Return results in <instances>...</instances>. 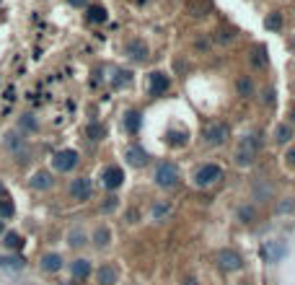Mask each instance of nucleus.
I'll return each mask as SVG.
<instances>
[{
  "label": "nucleus",
  "mask_w": 295,
  "mask_h": 285,
  "mask_svg": "<svg viewBox=\"0 0 295 285\" xmlns=\"http://www.w3.org/2000/svg\"><path fill=\"white\" fill-rule=\"evenodd\" d=\"M223 179V166H217V163H205V166H199L197 171H194V187H212L215 182H220Z\"/></svg>",
  "instance_id": "obj_1"
},
{
  "label": "nucleus",
  "mask_w": 295,
  "mask_h": 285,
  "mask_svg": "<svg viewBox=\"0 0 295 285\" xmlns=\"http://www.w3.org/2000/svg\"><path fill=\"white\" fill-rule=\"evenodd\" d=\"M153 182L158 184L161 189H171V187H176V184H179V169L174 166V163L163 161V163H158V169H155Z\"/></svg>",
  "instance_id": "obj_2"
},
{
  "label": "nucleus",
  "mask_w": 295,
  "mask_h": 285,
  "mask_svg": "<svg viewBox=\"0 0 295 285\" xmlns=\"http://www.w3.org/2000/svg\"><path fill=\"white\" fill-rule=\"evenodd\" d=\"M78 161H81V156H78V151H73V148H62V151H57L52 156V169L60 171V174H68L78 166Z\"/></svg>",
  "instance_id": "obj_3"
},
{
  "label": "nucleus",
  "mask_w": 295,
  "mask_h": 285,
  "mask_svg": "<svg viewBox=\"0 0 295 285\" xmlns=\"http://www.w3.org/2000/svg\"><path fill=\"white\" fill-rule=\"evenodd\" d=\"M215 262H217L220 269H225V272H236V269L243 267V257L236 249H220L215 254Z\"/></svg>",
  "instance_id": "obj_4"
},
{
  "label": "nucleus",
  "mask_w": 295,
  "mask_h": 285,
  "mask_svg": "<svg viewBox=\"0 0 295 285\" xmlns=\"http://www.w3.org/2000/svg\"><path fill=\"white\" fill-rule=\"evenodd\" d=\"M91 194H93V184H91L88 176H75L70 182V197L73 200L86 202V200H91Z\"/></svg>",
  "instance_id": "obj_5"
},
{
  "label": "nucleus",
  "mask_w": 295,
  "mask_h": 285,
  "mask_svg": "<svg viewBox=\"0 0 295 285\" xmlns=\"http://www.w3.org/2000/svg\"><path fill=\"white\" fill-rule=\"evenodd\" d=\"M228 140V125L225 122H212L205 130V143L207 145H223Z\"/></svg>",
  "instance_id": "obj_6"
},
{
  "label": "nucleus",
  "mask_w": 295,
  "mask_h": 285,
  "mask_svg": "<svg viewBox=\"0 0 295 285\" xmlns=\"http://www.w3.org/2000/svg\"><path fill=\"white\" fill-rule=\"evenodd\" d=\"M168 76L166 73H150V81H148V88H150V96H163L168 91Z\"/></svg>",
  "instance_id": "obj_7"
},
{
  "label": "nucleus",
  "mask_w": 295,
  "mask_h": 285,
  "mask_svg": "<svg viewBox=\"0 0 295 285\" xmlns=\"http://www.w3.org/2000/svg\"><path fill=\"white\" fill-rule=\"evenodd\" d=\"M101 179H104V187L106 189H119L122 182H124V171L119 166H106L104 174H101Z\"/></svg>",
  "instance_id": "obj_8"
},
{
  "label": "nucleus",
  "mask_w": 295,
  "mask_h": 285,
  "mask_svg": "<svg viewBox=\"0 0 295 285\" xmlns=\"http://www.w3.org/2000/svg\"><path fill=\"white\" fill-rule=\"evenodd\" d=\"M148 55H150V50H148V44H145L143 39L127 42V57H130V60H135V63H145Z\"/></svg>",
  "instance_id": "obj_9"
},
{
  "label": "nucleus",
  "mask_w": 295,
  "mask_h": 285,
  "mask_svg": "<svg viewBox=\"0 0 295 285\" xmlns=\"http://www.w3.org/2000/svg\"><path fill=\"white\" fill-rule=\"evenodd\" d=\"M261 257L267 259L269 264H274V262H279L285 257V244H279V241H267L261 246Z\"/></svg>",
  "instance_id": "obj_10"
},
{
  "label": "nucleus",
  "mask_w": 295,
  "mask_h": 285,
  "mask_svg": "<svg viewBox=\"0 0 295 285\" xmlns=\"http://www.w3.org/2000/svg\"><path fill=\"white\" fill-rule=\"evenodd\" d=\"M52 184H55L52 171H37L34 176L29 179V187H31V189H37V192H47V189H52Z\"/></svg>",
  "instance_id": "obj_11"
},
{
  "label": "nucleus",
  "mask_w": 295,
  "mask_h": 285,
  "mask_svg": "<svg viewBox=\"0 0 295 285\" xmlns=\"http://www.w3.org/2000/svg\"><path fill=\"white\" fill-rule=\"evenodd\" d=\"M124 158H127V163L135 166V169H143L148 163V153H145V148H140V145H130L127 153H124Z\"/></svg>",
  "instance_id": "obj_12"
},
{
  "label": "nucleus",
  "mask_w": 295,
  "mask_h": 285,
  "mask_svg": "<svg viewBox=\"0 0 295 285\" xmlns=\"http://www.w3.org/2000/svg\"><path fill=\"white\" fill-rule=\"evenodd\" d=\"M91 272H93V267H91L88 259H73V262H70V275H73V280H88Z\"/></svg>",
  "instance_id": "obj_13"
},
{
  "label": "nucleus",
  "mask_w": 295,
  "mask_h": 285,
  "mask_svg": "<svg viewBox=\"0 0 295 285\" xmlns=\"http://www.w3.org/2000/svg\"><path fill=\"white\" fill-rule=\"evenodd\" d=\"M39 267L44 269V272H60L62 269V257L57 251H50V254H44V257L39 259Z\"/></svg>",
  "instance_id": "obj_14"
},
{
  "label": "nucleus",
  "mask_w": 295,
  "mask_h": 285,
  "mask_svg": "<svg viewBox=\"0 0 295 285\" xmlns=\"http://www.w3.org/2000/svg\"><path fill=\"white\" fill-rule=\"evenodd\" d=\"M0 238H3V246H6L8 251H21V249H24V236L16 233V231H6Z\"/></svg>",
  "instance_id": "obj_15"
},
{
  "label": "nucleus",
  "mask_w": 295,
  "mask_h": 285,
  "mask_svg": "<svg viewBox=\"0 0 295 285\" xmlns=\"http://www.w3.org/2000/svg\"><path fill=\"white\" fill-rule=\"evenodd\" d=\"M6 148L11 153H16V156H21V151H24V138H21V132H16V130H11L8 135H6Z\"/></svg>",
  "instance_id": "obj_16"
},
{
  "label": "nucleus",
  "mask_w": 295,
  "mask_h": 285,
  "mask_svg": "<svg viewBox=\"0 0 295 285\" xmlns=\"http://www.w3.org/2000/svg\"><path fill=\"white\" fill-rule=\"evenodd\" d=\"M96 282H99V285H114V282H117V269H114L112 264L99 267V272H96Z\"/></svg>",
  "instance_id": "obj_17"
},
{
  "label": "nucleus",
  "mask_w": 295,
  "mask_h": 285,
  "mask_svg": "<svg viewBox=\"0 0 295 285\" xmlns=\"http://www.w3.org/2000/svg\"><path fill=\"white\" fill-rule=\"evenodd\" d=\"M109 244H112V231H109L106 226H99L96 231H93V246L106 249Z\"/></svg>",
  "instance_id": "obj_18"
},
{
  "label": "nucleus",
  "mask_w": 295,
  "mask_h": 285,
  "mask_svg": "<svg viewBox=\"0 0 295 285\" xmlns=\"http://www.w3.org/2000/svg\"><path fill=\"white\" fill-rule=\"evenodd\" d=\"M140 125H143V114H140L137 109H130L127 114H124V127H127V132H137L140 130Z\"/></svg>",
  "instance_id": "obj_19"
},
{
  "label": "nucleus",
  "mask_w": 295,
  "mask_h": 285,
  "mask_svg": "<svg viewBox=\"0 0 295 285\" xmlns=\"http://www.w3.org/2000/svg\"><path fill=\"white\" fill-rule=\"evenodd\" d=\"M13 215H16V205L8 194H3V197H0V220H11Z\"/></svg>",
  "instance_id": "obj_20"
},
{
  "label": "nucleus",
  "mask_w": 295,
  "mask_h": 285,
  "mask_svg": "<svg viewBox=\"0 0 295 285\" xmlns=\"http://www.w3.org/2000/svg\"><path fill=\"white\" fill-rule=\"evenodd\" d=\"M0 267H6V269H24V267H26V259L19 257V254H11V257H0Z\"/></svg>",
  "instance_id": "obj_21"
},
{
  "label": "nucleus",
  "mask_w": 295,
  "mask_h": 285,
  "mask_svg": "<svg viewBox=\"0 0 295 285\" xmlns=\"http://www.w3.org/2000/svg\"><path fill=\"white\" fill-rule=\"evenodd\" d=\"M274 140H277L279 145L290 143V140H292V127H290V125H277V127H274Z\"/></svg>",
  "instance_id": "obj_22"
},
{
  "label": "nucleus",
  "mask_w": 295,
  "mask_h": 285,
  "mask_svg": "<svg viewBox=\"0 0 295 285\" xmlns=\"http://www.w3.org/2000/svg\"><path fill=\"white\" fill-rule=\"evenodd\" d=\"M68 246H70V249H83V246H86V233H83L81 228L70 231V233H68Z\"/></svg>",
  "instance_id": "obj_23"
},
{
  "label": "nucleus",
  "mask_w": 295,
  "mask_h": 285,
  "mask_svg": "<svg viewBox=\"0 0 295 285\" xmlns=\"http://www.w3.org/2000/svg\"><path fill=\"white\" fill-rule=\"evenodd\" d=\"M236 215H238L241 223H246V226H248V223H254V220H256V210H254L251 205H241V207L236 210Z\"/></svg>",
  "instance_id": "obj_24"
},
{
  "label": "nucleus",
  "mask_w": 295,
  "mask_h": 285,
  "mask_svg": "<svg viewBox=\"0 0 295 285\" xmlns=\"http://www.w3.org/2000/svg\"><path fill=\"white\" fill-rule=\"evenodd\" d=\"M86 19H88L91 24H104V21H106V8H104V6H91Z\"/></svg>",
  "instance_id": "obj_25"
},
{
  "label": "nucleus",
  "mask_w": 295,
  "mask_h": 285,
  "mask_svg": "<svg viewBox=\"0 0 295 285\" xmlns=\"http://www.w3.org/2000/svg\"><path fill=\"white\" fill-rule=\"evenodd\" d=\"M236 91H238V96H243V99H251V96H254V83L248 81V78H238V81H236Z\"/></svg>",
  "instance_id": "obj_26"
},
{
  "label": "nucleus",
  "mask_w": 295,
  "mask_h": 285,
  "mask_svg": "<svg viewBox=\"0 0 295 285\" xmlns=\"http://www.w3.org/2000/svg\"><path fill=\"white\" fill-rule=\"evenodd\" d=\"M254 156H256V153L246 151V148H238V151H236V163H238L241 169H248V166L254 163Z\"/></svg>",
  "instance_id": "obj_27"
},
{
  "label": "nucleus",
  "mask_w": 295,
  "mask_h": 285,
  "mask_svg": "<svg viewBox=\"0 0 295 285\" xmlns=\"http://www.w3.org/2000/svg\"><path fill=\"white\" fill-rule=\"evenodd\" d=\"M241 148H246V151H251V153H256L259 151V148H261V138H259V135H246V138H243V143H241Z\"/></svg>",
  "instance_id": "obj_28"
},
{
  "label": "nucleus",
  "mask_w": 295,
  "mask_h": 285,
  "mask_svg": "<svg viewBox=\"0 0 295 285\" xmlns=\"http://www.w3.org/2000/svg\"><path fill=\"white\" fill-rule=\"evenodd\" d=\"M19 127L26 130V132H37V130H39V122L34 119V114H24V117L19 119Z\"/></svg>",
  "instance_id": "obj_29"
},
{
  "label": "nucleus",
  "mask_w": 295,
  "mask_h": 285,
  "mask_svg": "<svg viewBox=\"0 0 295 285\" xmlns=\"http://www.w3.org/2000/svg\"><path fill=\"white\" fill-rule=\"evenodd\" d=\"M130 81H132V73H130V70H117V73H114V78H112L114 88H122V86H127Z\"/></svg>",
  "instance_id": "obj_30"
},
{
  "label": "nucleus",
  "mask_w": 295,
  "mask_h": 285,
  "mask_svg": "<svg viewBox=\"0 0 295 285\" xmlns=\"http://www.w3.org/2000/svg\"><path fill=\"white\" fill-rule=\"evenodd\" d=\"M251 65L254 68H264V65H267V50H264V47L254 50L251 52Z\"/></svg>",
  "instance_id": "obj_31"
},
{
  "label": "nucleus",
  "mask_w": 295,
  "mask_h": 285,
  "mask_svg": "<svg viewBox=\"0 0 295 285\" xmlns=\"http://www.w3.org/2000/svg\"><path fill=\"white\" fill-rule=\"evenodd\" d=\"M264 26H267L269 32H279V29H282V16H279V13H269Z\"/></svg>",
  "instance_id": "obj_32"
},
{
  "label": "nucleus",
  "mask_w": 295,
  "mask_h": 285,
  "mask_svg": "<svg viewBox=\"0 0 295 285\" xmlns=\"http://www.w3.org/2000/svg\"><path fill=\"white\" fill-rule=\"evenodd\" d=\"M104 132H106V130H104V125H99V122H91V125H88V138H91V140H101Z\"/></svg>",
  "instance_id": "obj_33"
},
{
  "label": "nucleus",
  "mask_w": 295,
  "mask_h": 285,
  "mask_svg": "<svg viewBox=\"0 0 295 285\" xmlns=\"http://www.w3.org/2000/svg\"><path fill=\"white\" fill-rule=\"evenodd\" d=\"M168 210H171L168 202H158V205H153V218H155V220H161V218L168 213Z\"/></svg>",
  "instance_id": "obj_34"
},
{
  "label": "nucleus",
  "mask_w": 295,
  "mask_h": 285,
  "mask_svg": "<svg viewBox=\"0 0 295 285\" xmlns=\"http://www.w3.org/2000/svg\"><path fill=\"white\" fill-rule=\"evenodd\" d=\"M295 210V200L292 197H285L282 202H277V213H292Z\"/></svg>",
  "instance_id": "obj_35"
},
{
  "label": "nucleus",
  "mask_w": 295,
  "mask_h": 285,
  "mask_svg": "<svg viewBox=\"0 0 295 285\" xmlns=\"http://www.w3.org/2000/svg\"><path fill=\"white\" fill-rule=\"evenodd\" d=\"M254 194H256V197H264V200H267L269 194H272V189H269L267 184H261V187H259V184H254Z\"/></svg>",
  "instance_id": "obj_36"
},
{
  "label": "nucleus",
  "mask_w": 295,
  "mask_h": 285,
  "mask_svg": "<svg viewBox=\"0 0 295 285\" xmlns=\"http://www.w3.org/2000/svg\"><path fill=\"white\" fill-rule=\"evenodd\" d=\"M285 158H287V163H290V166L295 169V145H292L290 151H287V156H285Z\"/></svg>",
  "instance_id": "obj_37"
},
{
  "label": "nucleus",
  "mask_w": 295,
  "mask_h": 285,
  "mask_svg": "<svg viewBox=\"0 0 295 285\" xmlns=\"http://www.w3.org/2000/svg\"><path fill=\"white\" fill-rule=\"evenodd\" d=\"M68 3H70V6H75V8H83V6L88 3V0H68Z\"/></svg>",
  "instance_id": "obj_38"
},
{
  "label": "nucleus",
  "mask_w": 295,
  "mask_h": 285,
  "mask_svg": "<svg viewBox=\"0 0 295 285\" xmlns=\"http://www.w3.org/2000/svg\"><path fill=\"white\" fill-rule=\"evenodd\" d=\"M233 39V34L228 32V29H225V32H220V42H230Z\"/></svg>",
  "instance_id": "obj_39"
},
{
  "label": "nucleus",
  "mask_w": 295,
  "mask_h": 285,
  "mask_svg": "<svg viewBox=\"0 0 295 285\" xmlns=\"http://www.w3.org/2000/svg\"><path fill=\"white\" fill-rule=\"evenodd\" d=\"M264 101H267V104H272V101H274V88H269V91H267V96H264Z\"/></svg>",
  "instance_id": "obj_40"
},
{
  "label": "nucleus",
  "mask_w": 295,
  "mask_h": 285,
  "mask_svg": "<svg viewBox=\"0 0 295 285\" xmlns=\"http://www.w3.org/2000/svg\"><path fill=\"white\" fill-rule=\"evenodd\" d=\"M184 285H199V282H197L194 277H186V280H184Z\"/></svg>",
  "instance_id": "obj_41"
},
{
  "label": "nucleus",
  "mask_w": 295,
  "mask_h": 285,
  "mask_svg": "<svg viewBox=\"0 0 295 285\" xmlns=\"http://www.w3.org/2000/svg\"><path fill=\"white\" fill-rule=\"evenodd\" d=\"M290 122H295V104L290 107Z\"/></svg>",
  "instance_id": "obj_42"
},
{
  "label": "nucleus",
  "mask_w": 295,
  "mask_h": 285,
  "mask_svg": "<svg viewBox=\"0 0 295 285\" xmlns=\"http://www.w3.org/2000/svg\"><path fill=\"white\" fill-rule=\"evenodd\" d=\"M3 194H6V187H3V182H0V197H3Z\"/></svg>",
  "instance_id": "obj_43"
},
{
  "label": "nucleus",
  "mask_w": 295,
  "mask_h": 285,
  "mask_svg": "<svg viewBox=\"0 0 295 285\" xmlns=\"http://www.w3.org/2000/svg\"><path fill=\"white\" fill-rule=\"evenodd\" d=\"M6 233V226H3V220H0V236H3Z\"/></svg>",
  "instance_id": "obj_44"
}]
</instances>
